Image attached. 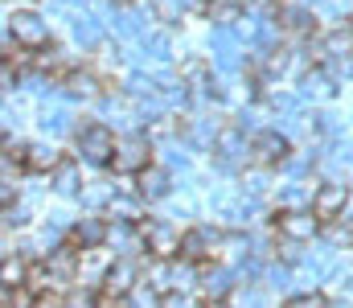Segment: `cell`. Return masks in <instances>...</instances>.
<instances>
[{
	"label": "cell",
	"instance_id": "cell-1",
	"mask_svg": "<svg viewBox=\"0 0 353 308\" xmlns=\"http://www.w3.org/2000/svg\"><path fill=\"white\" fill-rule=\"evenodd\" d=\"M247 161H255V140H247V127L243 123L222 127L218 132V144H214V165L222 173H239Z\"/></svg>",
	"mask_w": 353,
	"mask_h": 308
},
{
	"label": "cell",
	"instance_id": "cell-2",
	"mask_svg": "<svg viewBox=\"0 0 353 308\" xmlns=\"http://www.w3.org/2000/svg\"><path fill=\"white\" fill-rule=\"evenodd\" d=\"M74 136H79V156H83L87 165H111V161H115L119 140L111 136L107 123H83Z\"/></svg>",
	"mask_w": 353,
	"mask_h": 308
},
{
	"label": "cell",
	"instance_id": "cell-3",
	"mask_svg": "<svg viewBox=\"0 0 353 308\" xmlns=\"http://www.w3.org/2000/svg\"><path fill=\"white\" fill-rule=\"evenodd\" d=\"M325 230V222L316 218L312 205H296V209H279L275 214V234L279 238H296V243H312Z\"/></svg>",
	"mask_w": 353,
	"mask_h": 308
},
{
	"label": "cell",
	"instance_id": "cell-4",
	"mask_svg": "<svg viewBox=\"0 0 353 308\" xmlns=\"http://www.w3.org/2000/svg\"><path fill=\"white\" fill-rule=\"evenodd\" d=\"M148 165H152V140H148V136H123L119 148H115L111 169H115L119 177H140Z\"/></svg>",
	"mask_w": 353,
	"mask_h": 308
},
{
	"label": "cell",
	"instance_id": "cell-5",
	"mask_svg": "<svg viewBox=\"0 0 353 308\" xmlns=\"http://www.w3.org/2000/svg\"><path fill=\"white\" fill-rule=\"evenodd\" d=\"M140 234H144V247L152 259H176L181 255V234H176L173 222L148 218V222H140Z\"/></svg>",
	"mask_w": 353,
	"mask_h": 308
},
{
	"label": "cell",
	"instance_id": "cell-6",
	"mask_svg": "<svg viewBox=\"0 0 353 308\" xmlns=\"http://www.w3.org/2000/svg\"><path fill=\"white\" fill-rule=\"evenodd\" d=\"M222 243H226V234H222V230H214V226H193V230H185V234H181V259H189V263L214 259Z\"/></svg>",
	"mask_w": 353,
	"mask_h": 308
},
{
	"label": "cell",
	"instance_id": "cell-7",
	"mask_svg": "<svg viewBox=\"0 0 353 308\" xmlns=\"http://www.w3.org/2000/svg\"><path fill=\"white\" fill-rule=\"evenodd\" d=\"M345 205H350V185H345V181H325V185H316V194H312V209H316L321 222H337V218H345Z\"/></svg>",
	"mask_w": 353,
	"mask_h": 308
},
{
	"label": "cell",
	"instance_id": "cell-8",
	"mask_svg": "<svg viewBox=\"0 0 353 308\" xmlns=\"http://www.w3.org/2000/svg\"><path fill=\"white\" fill-rule=\"evenodd\" d=\"M115 251H107V243L103 247H87L83 251V259H79V280H83V288H103L107 284V271L115 267Z\"/></svg>",
	"mask_w": 353,
	"mask_h": 308
},
{
	"label": "cell",
	"instance_id": "cell-9",
	"mask_svg": "<svg viewBox=\"0 0 353 308\" xmlns=\"http://www.w3.org/2000/svg\"><path fill=\"white\" fill-rule=\"evenodd\" d=\"M8 29H12L17 45H25V50H46L50 45V29H46V21L37 12H12Z\"/></svg>",
	"mask_w": 353,
	"mask_h": 308
},
{
	"label": "cell",
	"instance_id": "cell-10",
	"mask_svg": "<svg viewBox=\"0 0 353 308\" xmlns=\"http://www.w3.org/2000/svg\"><path fill=\"white\" fill-rule=\"evenodd\" d=\"M292 152H288V136H279V132H255V165H263V169H275V165H283Z\"/></svg>",
	"mask_w": 353,
	"mask_h": 308
},
{
	"label": "cell",
	"instance_id": "cell-11",
	"mask_svg": "<svg viewBox=\"0 0 353 308\" xmlns=\"http://www.w3.org/2000/svg\"><path fill=\"white\" fill-rule=\"evenodd\" d=\"M136 189H140V198H144V202H165V198L173 194V177H169V169L148 165V169L136 177Z\"/></svg>",
	"mask_w": 353,
	"mask_h": 308
},
{
	"label": "cell",
	"instance_id": "cell-12",
	"mask_svg": "<svg viewBox=\"0 0 353 308\" xmlns=\"http://www.w3.org/2000/svg\"><path fill=\"white\" fill-rule=\"evenodd\" d=\"M234 288H239V280L230 267H205L201 271V296L205 300H230Z\"/></svg>",
	"mask_w": 353,
	"mask_h": 308
},
{
	"label": "cell",
	"instance_id": "cell-13",
	"mask_svg": "<svg viewBox=\"0 0 353 308\" xmlns=\"http://www.w3.org/2000/svg\"><path fill=\"white\" fill-rule=\"evenodd\" d=\"M181 79L189 83V91H197V95H214V62H205V58H185L181 62Z\"/></svg>",
	"mask_w": 353,
	"mask_h": 308
},
{
	"label": "cell",
	"instance_id": "cell-14",
	"mask_svg": "<svg viewBox=\"0 0 353 308\" xmlns=\"http://www.w3.org/2000/svg\"><path fill=\"white\" fill-rule=\"evenodd\" d=\"M79 259H83V251H79L70 238H66V243H54V247H50V255H46V263L54 267V276H58L62 284H66L70 276H79Z\"/></svg>",
	"mask_w": 353,
	"mask_h": 308
},
{
	"label": "cell",
	"instance_id": "cell-15",
	"mask_svg": "<svg viewBox=\"0 0 353 308\" xmlns=\"http://www.w3.org/2000/svg\"><path fill=\"white\" fill-rule=\"evenodd\" d=\"M66 238H70V243H74L79 251H87V247H103V243H107V222L90 214V218L74 222V226L66 230Z\"/></svg>",
	"mask_w": 353,
	"mask_h": 308
},
{
	"label": "cell",
	"instance_id": "cell-16",
	"mask_svg": "<svg viewBox=\"0 0 353 308\" xmlns=\"http://www.w3.org/2000/svg\"><path fill=\"white\" fill-rule=\"evenodd\" d=\"M50 185L62 194V198H79L83 189H87V181H83V173H79V161H62L54 173H50Z\"/></svg>",
	"mask_w": 353,
	"mask_h": 308
},
{
	"label": "cell",
	"instance_id": "cell-17",
	"mask_svg": "<svg viewBox=\"0 0 353 308\" xmlns=\"http://www.w3.org/2000/svg\"><path fill=\"white\" fill-rule=\"evenodd\" d=\"M325 58L329 62H353V25H337L325 33Z\"/></svg>",
	"mask_w": 353,
	"mask_h": 308
},
{
	"label": "cell",
	"instance_id": "cell-18",
	"mask_svg": "<svg viewBox=\"0 0 353 308\" xmlns=\"http://www.w3.org/2000/svg\"><path fill=\"white\" fill-rule=\"evenodd\" d=\"M99 91H103V83L90 74V70H70L66 74V83H62V95L66 99H99Z\"/></svg>",
	"mask_w": 353,
	"mask_h": 308
},
{
	"label": "cell",
	"instance_id": "cell-19",
	"mask_svg": "<svg viewBox=\"0 0 353 308\" xmlns=\"http://www.w3.org/2000/svg\"><path fill=\"white\" fill-rule=\"evenodd\" d=\"M107 218H123V222H144V198H140V189L132 194V189H123V194H115L111 205H107Z\"/></svg>",
	"mask_w": 353,
	"mask_h": 308
},
{
	"label": "cell",
	"instance_id": "cell-20",
	"mask_svg": "<svg viewBox=\"0 0 353 308\" xmlns=\"http://www.w3.org/2000/svg\"><path fill=\"white\" fill-rule=\"evenodd\" d=\"M62 161H66V156H62L58 148H50V144H29V148H25V169H33V173H54Z\"/></svg>",
	"mask_w": 353,
	"mask_h": 308
},
{
	"label": "cell",
	"instance_id": "cell-21",
	"mask_svg": "<svg viewBox=\"0 0 353 308\" xmlns=\"http://www.w3.org/2000/svg\"><path fill=\"white\" fill-rule=\"evenodd\" d=\"M279 25H283L288 33H296V37H308L312 25H316V17L308 12V4H288V8L279 12Z\"/></svg>",
	"mask_w": 353,
	"mask_h": 308
},
{
	"label": "cell",
	"instance_id": "cell-22",
	"mask_svg": "<svg viewBox=\"0 0 353 308\" xmlns=\"http://www.w3.org/2000/svg\"><path fill=\"white\" fill-rule=\"evenodd\" d=\"M300 95H304V99H329V95H333V79H329L325 70H308L304 83H300Z\"/></svg>",
	"mask_w": 353,
	"mask_h": 308
},
{
	"label": "cell",
	"instance_id": "cell-23",
	"mask_svg": "<svg viewBox=\"0 0 353 308\" xmlns=\"http://www.w3.org/2000/svg\"><path fill=\"white\" fill-rule=\"evenodd\" d=\"M74 41L83 45V50H94L99 41H103V29H99V21L87 17V12H79L74 17Z\"/></svg>",
	"mask_w": 353,
	"mask_h": 308
},
{
	"label": "cell",
	"instance_id": "cell-24",
	"mask_svg": "<svg viewBox=\"0 0 353 308\" xmlns=\"http://www.w3.org/2000/svg\"><path fill=\"white\" fill-rule=\"evenodd\" d=\"M41 127L46 132H54V136H66V132H79V123H74V115L66 111V107H46V115H41Z\"/></svg>",
	"mask_w": 353,
	"mask_h": 308
},
{
	"label": "cell",
	"instance_id": "cell-25",
	"mask_svg": "<svg viewBox=\"0 0 353 308\" xmlns=\"http://www.w3.org/2000/svg\"><path fill=\"white\" fill-rule=\"evenodd\" d=\"M140 50H144V58L165 62L169 50H173V41H169V33H144V37H140Z\"/></svg>",
	"mask_w": 353,
	"mask_h": 308
},
{
	"label": "cell",
	"instance_id": "cell-26",
	"mask_svg": "<svg viewBox=\"0 0 353 308\" xmlns=\"http://www.w3.org/2000/svg\"><path fill=\"white\" fill-rule=\"evenodd\" d=\"M321 234H325V243H329L333 251H341V247H353V226H345L341 218H337V222H325V230H321Z\"/></svg>",
	"mask_w": 353,
	"mask_h": 308
},
{
	"label": "cell",
	"instance_id": "cell-27",
	"mask_svg": "<svg viewBox=\"0 0 353 308\" xmlns=\"http://www.w3.org/2000/svg\"><path fill=\"white\" fill-rule=\"evenodd\" d=\"M230 300H234V308H267V296L259 292V284H239Z\"/></svg>",
	"mask_w": 353,
	"mask_h": 308
},
{
	"label": "cell",
	"instance_id": "cell-28",
	"mask_svg": "<svg viewBox=\"0 0 353 308\" xmlns=\"http://www.w3.org/2000/svg\"><path fill=\"white\" fill-rule=\"evenodd\" d=\"M79 198H83V202L90 205V209H107V205H111V198H115V194H111L107 185H99V181H90V185H87V189H83V194H79Z\"/></svg>",
	"mask_w": 353,
	"mask_h": 308
},
{
	"label": "cell",
	"instance_id": "cell-29",
	"mask_svg": "<svg viewBox=\"0 0 353 308\" xmlns=\"http://www.w3.org/2000/svg\"><path fill=\"white\" fill-rule=\"evenodd\" d=\"M239 4H243V0H214V4H210V17H214L218 25H234V21H239Z\"/></svg>",
	"mask_w": 353,
	"mask_h": 308
},
{
	"label": "cell",
	"instance_id": "cell-30",
	"mask_svg": "<svg viewBox=\"0 0 353 308\" xmlns=\"http://www.w3.org/2000/svg\"><path fill=\"white\" fill-rule=\"evenodd\" d=\"M161 87H157V79H148V74H132L128 79V95L132 99H148V95H157Z\"/></svg>",
	"mask_w": 353,
	"mask_h": 308
},
{
	"label": "cell",
	"instance_id": "cell-31",
	"mask_svg": "<svg viewBox=\"0 0 353 308\" xmlns=\"http://www.w3.org/2000/svg\"><path fill=\"white\" fill-rule=\"evenodd\" d=\"M176 127H181V123H176L173 115H157V119L148 123V140H169V136H176Z\"/></svg>",
	"mask_w": 353,
	"mask_h": 308
},
{
	"label": "cell",
	"instance_id": "cell-32",
	"mask_svg": "<svg viewBox=\"0 0 353 308\" xmlns=\"http://www.w3.org/2000/svg\"><path fill=\"white\" fill-rule=\"evenodd\" d=\"M25 280H29V267H25L21 259L4 255V288H12V284H25Z\"/></svg>",
	"mask_w": 353,
	"mask_h": 308
},
{
	"label": "cell",
	"instance_id": "cell-33",
	"mask_svg": "<svg viewBox=\"0 0 353 308\" xmlns=\"http://www.w3.org/2000/svg\"><path fill=\"white\" fill-rule=\"evenodd\" d=\"M283 308H329V300H325L321 292L308 288V292H300V296H288V305Z\"/></svg>",
	"mask_w": 353,
	"mask_h": 308
},
{
	"label": "cell",
	"instance_id": "cell-34",
	"mask_svg": "<svg viewBox=\"0 0 353 308\" xmlns=\"http://www.w3.org/2000/svg\"><path fill=\"white\" fill-rule=\"evenodd\" d=\"M94 300H99V292H94V288H79V292H70V296H66V308H94Z\"/></svg>",
	"mask_w": 353,
	"mask_h": 308
},
{
	"label": "cell",
	"instance_id": "cell-35",
	"mask_svg": "<svg viewBox=\"0 0 353 308\" xmlns=\"http://www.w3.org/2000/svg\"><path fill=\"white\" fill-rule=\"evenodd\" d=\"M29 308H66V296H62L58 288H54V292H37Z\"/></svg>",
	"mask_w": 353,
	"mask_h": 308
},
{
	"label": "cell",
	"instance_id": "cell-36",
	"mask_svg": "<svg viewBox=\"0 0 353 308\" xmlns=\"http://www.w3.org/2000/svg\"><path fill=\"white\" fill-rule=\"evenodd\" d=\"M94 308H128V296H115V292H103V288H99Z\"/></svg>",
	"mask_w": 353,
	"mask_h": 308
},
{
	"label": "cell",
	"instance_id": "cell-37",
	"mask_svg": "<svg viewBox=\"0 0 353 308\" xmlns=\"http://www.w3.org/2000/svg\"><path fill=\"white\" fill-rule=\"evenodd\" d=\"M25 222H29V214H25L21 205H17V209H12V205H4V226H8V230H12V226H25Z\"/></svg>",
	"mask_w": 353,
	"mask_h": 308
},
{
	"label": "cell",
	"instance_id": "cell-38",
	"mask_svg": "<svg viewBox=\"0 0 353 308\" xmlns=\"http://www.w3.org/2000/svg\"><path fill=\"white\" fill-rule=\"evenodd\" d=\"M165 308H197V305H193V300H185L181 292H169V296H165Z\"/></svg>",
	"mask_w": 353,
	"mask_h": 308
},
{
	"label": "cell",
	"instance_id": "cell-39",
	"mask_svg": "<svg viewBox=\"0 0 353 308\" xmlns=\"http://www.w3.org/2000/svg\"><path fill=\"white\" fill-rule=\"evenodd\" d=\"M205 308H234V305H226V300H205Z\"/></svg>",
	"mask_w": 353,
	"mask_h": 308
},
{
	"label": "cell",
	"instance_id": "cell-40",
	"mask_svg": "<svg viewBox=\"0 0 353 308\" xmlns=\"http://www.w3.org/2000/svg\"><path fill=\"white\" fill-rule=\"evenodd\" d=\"M329 308H353V305H345V300H329Z\"/></svg>",
	"mask_w": 353,
	"mask_h": 308
},
{
	"label": "cell",
	"instance_id": "cell-41",
	"mask_svg": "<svg viewBox=\"0 0 353 308\" xmlns=\"http://www.w3.org/2000/svg\"><path fill=\"white\" fill-rule=\"evenodd\" d=\"M115 4H136V0H115Z\"/></svg>",
	"mask_w": 353,
	"mask_h": 308
},
{
	"label": "cell",
	"instance_id": "cell-42",
	"mask_svg": "<svg viewBox=\"0 0 353 308\" xmlns=\"http://www.w3.org/2000/svg\"><path fill=\"white\" fill-rule=\"evenodd\" d=\"M62 4H79V0H62Z\"/></svg>",
	"mask_w": 353,
	"mask_h": 308
},
{
	"label": "cell",
	"instance_id": "cell-43",
	"mask_svg": "<svg viewBox=\"0 0 353 308\" xmlns=\"http://www.w3.org/2000/svg\"><path fill=\"white\" fill-rule=\"evenodd\" d=\"M4 308H12V305H4Z\"/></svg>",
	"mask_w": 353,
	"mask_h": 308
}]
</instances>
